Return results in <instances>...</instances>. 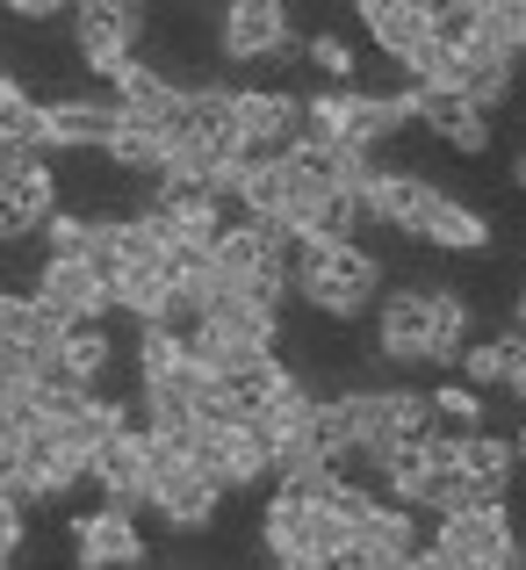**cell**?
<instances>
[{
  "mask_svg": "<svg viewBox=\"0 0 526 570\" xmlns=\"http://www.w3.org/2000/svg\"><path fill=\"white\" fill-rule=\"evenodd\" d=\"M375 282H383V267H375V253H360L354 238H318V246L296 253V296H304L310 311H325V318L368 311Z\"/></svg>",
  "mask_w": 526,
  "mask_h": 570,
  "instance_id": "cell-1",
  "label": "cell"
},
{
  "mask_svg": "<svg viewBox=\"0 0 526 570\" xmlns=\"http://www.w3.org/2000/svg\"><path fill=\"white\" fill-rule=\"evenodd\" d=\"M209 261L224 267V282H231V289L260 296V304H275V311H281V296H289V282H296L289 238H281L275 224H260V217L231 224V232L217 238V253H209Z\"/></svg>",
  "mask_w": 526,
  "mask_h": 570,
  "instance_id": "cell-2",
  "label": "cell"
},
{
  "mask_svg": "<svg viewBox=\"0 0 526 570\" xmlns=\"http://www.w3.org/2000/svg\"><path fill=\"white\" fill-rule=\"evenodd\" d=\"M455 557V570H526L519 534L505 528V505H462V513H440V542Z\"/></svg>",
  "mask_w": 526,
  "mask_h": 570,
  "instance_id": "cell-3",
  "label": "cell"
},
{
  "mask_svg": "<svg viewBox=\"0 0 526 570\" xmlns=\"http://www.w3.org/2000/svg\"><path fill=\"white\" fill-rule=\"evenodd\" d=\"M138 224L167 253H217V238L231 232V224H224V203H217V195H202V188H159V203L145 209Z\"/></svg>",
  "mask_w": 526,
  "mask_h": 570,
  "instance_id": "cell-4",
  "label": "cell"
},
{
  "mask_svg": "<svg viewBox=\"0 0 526 570\" xmlns=\"http://www.w3.org/2000/svg\"><path fill=\"white\" fill-rule=\"evenodd\" d=\"M195 470H202L217 491L252 484V476L275 470V441H267L252 419H224V426H202V441H195Z\"/></svg>",
  "mask_w": 526,
  "mask_h": 570,
  "instance_id": "cell-5",
  "label": "cell"
},
{
  "mask_svg": "<svg viewBox=\"0 0 526 570\" xmlns=\"http://www.w3.org/2000/svg\"><path fill=\"white\" fill-rule=\"evenodd\" d=\"M152 513H167L173 528H188V534L209 528V513H217V484L195 470L188 448L152 441Z\"/></svg>",
  "mask_w": 526,
  "mask_h": 570,
  "instance_id": "cell-6",
  "label": "cell"
},
{
  "mask_svg": "<svg viewBox=\"0 0 526 570\" xmlns=\"http://www.w3.org/2000/svg\"><path fill=\"white\" fill-rule=\"evenodd\" d=\"M29 296H37L58 325H95L101 311L116 304L109 267H101V261H43V275H37V289H29Z\"/></svg>",
  "mask_w": 526,
  "mask_h": 570,
  "instance_id": "cell-7",
  "label": "cell"
},
{
  "mask_svg": "<svg viewBox=\"0 0 526 570\" xmlns=\"http://www.w3.org/2000/svg\"><path fill=\"white\" fill-rule=\"evenodd\" d=\"M87 476L109 491V505H152V433L145 426H123L87 455Z\"/></svg>",
  "mask_w": 526,
  "mask_h": 570,
  "instance_id": "cell-8",
  "label": "cell"
},
{
  "mask_svg": "<svg viewBox=\"0 0 526 570\" xmlns=\"http://www.w3.org/2000/svg\"><path fill=\"white\" fill-rule=\"evenodd\" d=\"M145 29V8H72V37H80V58L101 72L109 87H123V72L138 66L130 43Z\"/></svg>",
  "mask_w": 526,
  "mask_h": 570,
  "instance_id": "cell-9",
  "label": "cell"
},
{
  "mask_svg": "<svg viewBox=\"0 0 526 570\" xmlns=\"http://www.w3.org/2000/svg\"><path fill=\"white\" fill-rule=\"evenodd\" d=\"M72 325H58L37 296H0V354L37 376H58V347H66Z\"/></svg>",
  "mask_w": 526,
  "mask_h": 570,
  "instance_id": "cell-10",
  "label": "cell"
},
{
  "mask_svg": "<svg viewBox=\"0 0 526 570\" xmlns=\"http://www.w3.org/2000/svg\"><path fill=\"white\" fill-rule=\"evenodd\" d=\"M72 542H80V570H138L145 563V534L123 505H101V513L72 520Z\"/></svg>",
  "mask_w": 526,
  "mask_h": 570,
  "instance_id": "cell-11",
  "label": "cell"
},
{
  "mask_svg": "<svg viewBox=\"0 0 526 570\" xmlns=\"http://www.w3.org/2000/svg\"><path fill=\"white\" fill-rule=\"evenodd\" d=\"M116 116H123L130 130H152V138H167V130H180V116H188V95H180L173 80H159V72L130 66L123 87H116Z\"/></svg>",
  "mask_w": 526,
  "mask_h": 570,
  "instance_id": "cell-12",
  "label": "cell"
},
{
  "mask_svg": "<svg viewBox=\"0 0 526 570\" xmlns=\"http://www.w3.org/2000/svg\"><path fill=\"white\" fill-rule=\"evenodd\" d=\"M0 209L14 217V232H43L58 217L51 209V174L37 153H0Z\"/></svg>",
  "mask_w": 526,
  "mask_h": 570,
  "instance_id": "cell-13",
  "label": "cell"
},
{
  "mask_svg": "<svg viewBox=\"0 0 526 570\" xmlns=\"http://www.w3.org/2000/svg\"><path fill=\"white\" fill-rule=\"evenodd\" d=\"M426 203H433V188L418 181V174H404V167H383L368 188H360V209H368L375 224H389V232H411V238H418Z\"/></svg>",
  "mask_w": 526,
  "mask_h": 570,
  "instance_id": "cell-14",
  "label": "cell"
},
{
  "mask_svg": "<svg viewBox=\"0 0 526 570\" xmlns=\"http://www.w3.org/2000/svg\"><path fill=\"white\" fill-rule=\"evenodd\" d=\"M360 22L383 37V51L397 58V66H411V58L433 43V8H426V0H368Z\"/></svg>",
  "mask_w": 526,
  "mask_h": 570,
  "instance_id": "cell-15",
  "label": "cell"
},
{
  "mask_svg": "<svg viewBox=\"0 0 526 570\" xmlns=\"http://www.w3.org/2000/svg\"><path fill=\"white\" fill-rule=\"evenodd\" d=\"M224 51H231V58H275V51H289V14H281L275 0H238V8L224 14Z\"/></svg>",
  "mask_w": 526,
  "mask_h": 570,
  "instance_id": "cell-16",
  "label": "cell"
},
{
  "mask_svg": "<svg viewBox=\"0 0 526 570\" xmlns=\"http://www.w3.org/2000/svg\"><path fill=\"white\" fill-rule=\"evenodd\" d=\"M426 347H433V296L397 289L383 304V354L389 362H426Z\"/></svg>",
  "mask_w": 526,
  "mask_h": 570,
  "instance_id": "cell-17",
  "label": "cell"
},
{
  "mask_svg": "<svg viewBox=\"0 0 526 570\" xmlns=\"http://www.w3.org/2000/svg\"><path fill=\"white\" fill-rule=\"evenodd\" d=\"M116 124V101H43V145H109Z\"/></svg>",
  "mask_w": 526,
  "mask_h": 570,
  "instance_id": "cell-18",
  "label": "cell"
},
{
  "mask_svg": "<svg viewBox=\"0 0 526 570\" xmlns=\"http://www.w3.org/2000/svg\"><path fill=\"white\" fill-rule=\"evenodd\" d=\"M418 238H426V246H447V253H476V246H490V224L476 217L469 203H455V195L433 188L426 217H418Z\"/></svg>",
  "mask_w": 526,
  "mask_h": 570,
  "instance_id": "cell-19",
  "label": "cell"
},
{
  "mask_svg": "<svg viewBox=\"0 0 526 570\" xmlns=\"http://www.w3.org/2000/svg\"><path fill=\"white\" fill-rule=\"evenodd\" d=\"M513 441H490V433H462V476H469L484 499H505V476H513Z\"/></svg>",
  "mask_w": 526,
  "mask_h": 570,
  "instance_id": "cell-20",
  "label": "cell"
},
{
  "mask_svg": "<svg viewBox=\"0 0 526 570\" xmlns=\"http://www.w3.org/2000/svg\"><path fill=\"white\" fill-rule=\"evenodd\" d=\"M426 296H433V347H426V362L462 368V354H469V304H462L455 289H426Z\"/></svg>",
  "mask_w": 526,
  "mask_h": 570,
  "instance_id": "cell-21",
  "label": "cell"
},
{
  "mask_svg": "<svg viewBox=\"0 0 526 570\" xmlns=\"http://www.w3.org/2000/svg\"><path fill=\"white\" fill-rule=\"evenodd\" d=\"M418 124H426L433 138H447L455 153H484L490 145V116H476L469 101H433L426 95V116H418Z\"/></svg>",
  "mask_w": 526,
  "mask_h": 570,
  "instance_id": "cell-22",
  "label": "cell"
},
{
  "mask_svg": "<svg viewBox=\"0 0 526 570\" xmlns=\"http://www.w3.org/2000/svg\"><path fill=\"white\" fill-rule=\"evenodd\" d=\"M138 376H145V397H152V390H180V376H188L180 333H167V325H145V340H138Z\"/></svg>",
  "mask_w": 526,
  "mask_h": 570,
  "instance_id": "cell-23",
  "label": "cell"
},
{
  "mask_svg": "<svg viewBox=\"0 0 526 570\" xmlns=\"http://www.w3.org/2000/svg\"><path fill=\"white\" fill-rule=\"evenodd\" d=\"M462 368H469V390H476V383H505V390H513V376L526 368V333L476 340V347L462 354Z\"/></svg>",
  "mask_w": 526,
  "mask_h": 570,
  "instance_id": "cell-24",
  "label": "cell"
},
{
  "mask_svg": "<svg viewBox=\"0 0 526 570\" xmlns=\"http://www.w3.org/2000/svg\"><path fill=\"white\" fill-rule=\"evenodd\" d=\"M101 368H109V340H101L95 325H72V333H66V347H58V383L95 390Z\"/></svg>",
  "mask_w": 526,
  "mask_h": 570,
  "instance_id": "cell-25",
  "label": "cell"
},
{
  "mask_svg": "<svg viewBox=\"0 0 526 570\" xmlns=\"http://www.w3.org/2000/svg\"><path fill=\"white\" fill-rule=\"evenodd\" d=\"M101 153H109L123 174H167V138H152V130H130V124H116V138L101 145Z\"/></svg>",
  "mask_w": 526,
  "mask_h": 570,
  "instance_id": "cell-26",
  "label": "cell"
},
{
  "mask_svg": "<svg viewBox=\"0 0 526 570\" xmlns=\"http://www.w3.org/2000/svg\"><path fill=\"white\" fill-rule=\"evenodd\" d=\"M43 246H51V261H95L101 253V224L95 217H51L43 224Z\"/></svg>",
  "mask_w": 526,
  "mask_h": 570,
  "instance_id": "cell-27",
  "label": "cell"
},
{
  "mask_svg": "<svg viewBox=\"0 0 526 570\" xmlns=\"http://www.w3.org/2000/svg\"><path fill=\"white\" fill-rule=\"evenodd\" d=\"M490 43L505 58H526V0H498L490 8Z\"/></svg>",
  "mask_w": 526,
  "mask_h": 570,
  "instance_id": "cell-28",
  "label": "cell"
},
{
  "mask_svg": "<svg viewBox=\"0 0 526 570\" xmlns=\"http://www.w3.org/2000/svg\"><path fill=\"white\" fill-rule=\"evenodd\" d=\"M433 419H447V426H469V433H476V419H484V397H476L469 383H447V390H433Z\"/></svg>",
  "mask_w": 526,
  "mask_h": 570,
  "instance_id": "cell-29",
  "label": "cell"
},
{
  "mask_svg": "<svg viewBox=\"0 0 526 570\" xmlns=\"http://www.w3.org/2000/svg\"><path fill=\"white\" fill-rule=\"evenodd\" d=\"M310 58H318L325 72H333V80H354V51L339 37H310Z\"/></svg>",
  "mask_w": 526,
  "mask_h": 570,
  "instance_id": "cell-30",
  "label": "cell"
},
{
  "mask_svg": "<svg viewBox=\"0 0 526 570\" xmlns=\"http://www.w3.org/2000/svg\"><path fill=\"white\" fill-rule=\"evenodd\" d=\"M22 549V499L14 491H0V563Z\"/></svg>",
  "mask_w": 526,
  "mask_h": 570,
  "instance_id": "cell-31",
  "label": "cell"
},
{
  "mask_svg": "<svg viewBox=\"0 0 526 570\" xmlns=\"http://www.w3.org/2000/svg\"><path fill=\"white\" fill-rule=\"evenodd\" d=\"M404 570H455V557H447V549H411V563Z\"/></svg>",
  "mask_w": 526,
  "mask_h": 570,
  "instance_id": "cell-32",
  "label": "cell"
},
{
  "mask_svg": "<svg viewBox=\"0 0 526 570\" xmlns=\"http://www.w3.org/2000/svg\"><path fill=\"white\" fill-rule=\"evenodd\" d=\"M513 181H519V188H526V153H519V159H513Z\"/></svg>",
  "mask_w": 526,
  "mask_h": 570,
  "instance_id": "cell-33",
  "label": "cell"
},
{
  "mask_svg": "<svg viewBox=\"0 0 526 570\" xmlns=\"http://www.w3.org/2000/svg\"><path fill=\"white\" fill-rule=\"evenodd\" d=\"M0 238H14V217H8V209H0Z\"/></svg>",
  "mask_w": 526,
  "mask_h": 570,
  "instance_id": "cell-34",
  "label": "cell"
},
{
  "mask_svg": "<svg viewBox=\"0 0 526 570\" xmlns=\"http://www.w3.org/2000/svg\"><path fill=\"white\" fill-rule=\"evenodd\" d=\"M513 455H519V462H526V426H519V441H513Z\"/></svg>",
  "mask_w": 526,
  "mask_h": 570,
  "instance_id": "cell-35",
  "label": "cell"
},
{
  "mask_svg": "<svg viewBox=\"0 0 526 570\" xmlns=\"http://www.w3.org/2000/svg\"><path fill=\"white\" fill-rule=\"evenodd\" d=\"M513 390H519V404H526V368H519V376H513Z\"/></svg>",
  "mask_w": 526,
  "mask_h": 570,
  "instance_id": "cell-36",
  "label": "cell"
},
{
  "mask_svg": "<svg viewBox=\"0 0 526 570\" xmlns=\"http://www.w3.org/2000/svg\"><path fill=\"white\" fill-rule=\"evenodd\" d=\"M519 333H526V289H519Z\"/></svg>",
  "mask_w": 526,
  "mask_h": 570,
  "instance_id": "cell-37",
  "label": "cell"
}]
</instances>
